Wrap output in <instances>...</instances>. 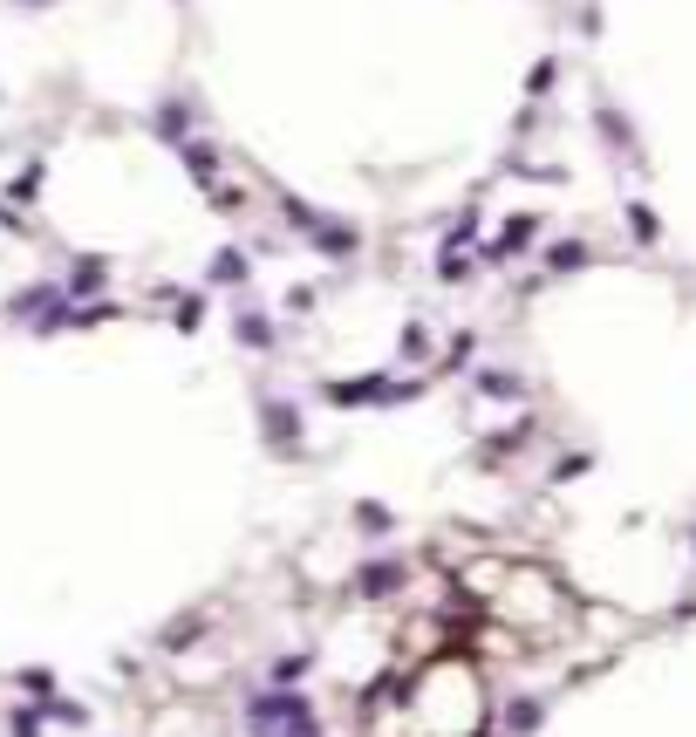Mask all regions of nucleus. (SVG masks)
<instances>
[{
    "mask_svg": "<svg viewBox=\"0 0 696 737\" xmlns=\"http://www.w3.org/2000/svg\"><path fill=\"white\" fill-rule=\"evenodd\" d=\"M355 587H362V594H376V601L396 594V587H403V560H369V567L355 574Z\"/></svg>",
    "mask_w": 696,
    "mask_h": 737,
    "instance_id": "nucleus-1",
    "label": "nucleus"
},
{
    "mask_svg": "<svg viewBox=\"0 0 696 737\" xmlns=\"http://www.w3.org/2000/svg\"><path fill=\"white\" fill-rule=\"evenodd\" d=\"M267 430L280 451H301V410L294 403H267Z\"/></svg>",
    "mask_w": 696,
    "mask_h": 737,
    "instance_id": "nucleus-2",
    "label": "nucleus"
},
{
    "mask_svg": "<svg viewBox=\"0 0 696 737\" xmlns=\"http://www.w3.org/2000/svg\"><path fill=\"white\" fill-rule=\"evenodd\" d=\"M546 267H553V273H574V267H587V246H580V239H560V246L546 253Z\"/></svg>",
    "mask_w": 696,
    "mask_h": 737,
    "instance_id": "nucleus-3",
    "label": "nucleus"
},
{
    "mask_svg": "<svg viewBox=\"0 0 696 737\" xmlns=\"http://www.w3.org/2000/svg\"><path fill=\"white\" fill-rule=\"evenodd\" d=\"M239 342H246V349H273V321H260V314H239Z\"/></svg>",
    "mask_w": 696,
    "mask_h": 737,
    "instance_id": "nucleus-4",
    "label": "nucleus"
},
{
    "mask_svg": "<svg viewBox=\"0 0 696 737\" xmlns=\"http://www.w3.org/2000/svg\"><path fill=\"white\" fill-rule=\"evenodd\" d=\"M355 526H369V540H383V533H389V512H383V505H355Z\"/></svg>",
    "mask_w": 696,
    "mask_h": 737,
    "instance_id": "nucleus-5",
    "label": "nucleus"
},
{
    "mask_svg": "<svg viewBox=\"0 0 696 737\" xmlns=\"http://www.w3.org/2000/svg\"><path fill=\"white\" fill-rule=\"evenodd\" d=\"M212 280H226V287H232V280H246V253H232V246H226L219 267H212Z\"/></svg>",
    "mask_w": 696,
    "mask_h": 737,
    "instance_id": "nucleus-6",
    "label": "nucleus"
},
{
    "mask_svg": "<svg viewBox=\"0 0 696 737\" xmlns=\"http://www.w3.org/2000/svg\"><path fill=\"white\" fill-rule=\"evenodd\" d=\"M690 546H696V540H690Z\"/></svg>",
    "mask_w": 696,
    "mask_h": 737,
    "instance_id": "nucleus-7",
    "label": "nucleus"
}]
</instances>
